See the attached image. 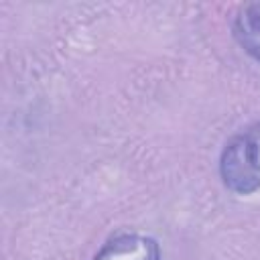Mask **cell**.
<instances>
[{
	"label": "cell",
	"instance_id": "3957f363",
	"mask_svg": "<svg viewBox=\"0 0 260 260\" xmlns=\"http://www.w3.org/2000/svg\"><path fill=\"white\" fill-rule=\"evenodd\" d=\"M234 39L238 45L260 63V2L246 4L238 10L232 24Z\"/></svg>",
	"mask_w": 260,
	"mask_h": 260
},
{
	"label": "cell",
	"instance_id": "6da1fadb",
	"mask_svg": "<svg viewBox=\"0 0 260 260\" xmlns=\"http://www.w3.org/2000/svg\"><path fill=\"white\" fill-rule=\"evenodd\" d=\"M219 175L223 185L238 195L260 189V122L228 140L219 158Z\"/></svg>",
	"mask_w": 260,
	"mask_h": 260
},
{
	"label": "cell",
	"instance_id": "7a4b0ae2",
	"mask_svg": "<svg viewBox=\"0 0 260 260\" xmlns=\"http://www.w3.org/2000/svg\"><path fill=\"white\" fill-rule=\"evenodd\" d=\"M95 260H162V256L154 240L126 234L110 240Z\"/></svg>",
	"mask_w": 260,
	"mask_h": 260
}]
</instances>
